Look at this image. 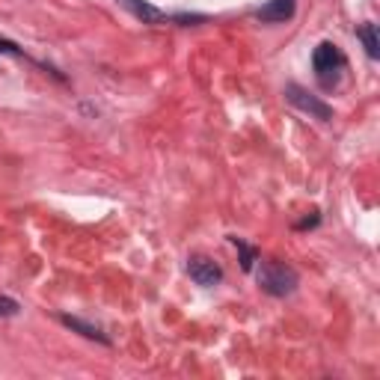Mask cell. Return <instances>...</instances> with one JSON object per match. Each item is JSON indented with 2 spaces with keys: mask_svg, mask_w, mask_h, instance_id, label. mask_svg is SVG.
I'll return each mask as SVG.
<instances>
[{
  "mask_svg": "<svg viewBox=\"0 0 380 380\" xmlns=\"http://www.w3.org/2000/svg\"><path fill=\"white\" fill-rule=\"evenodd\" d=\"M300 283V276L294 268H288L285 262H262V268H259V285L262 291H268L271 297H288L291 291L297 288Z\"/></svg>",
  "mask_w": 380,
  "mask_h": 380,
  "instance_id": "6da1fadb",
  "label": "cell"
},
{
  "mask_svg": "<svg viewBox=\"0 0 380 380\" xmlns=\"http://www.w3.org/2000/svg\"><path fill=\"white\" fill-rule=\"evenodd\" d=\"M312 66H315V74H318L321 86H324V90H330V86H336L339 69L345 66V54L339 50V45L321 42L318 48H315V54H312Z\"/></svg>",
  "mask_w": 380,
  "mask_h": 380,
  "instance_id": "7a4b0ae2",
  "label": "cell"
},
{
  "mask_svg": "<svg viewBox=\"0 0 380 380\" xmlns=\"http://www.w3.org/2000/svg\"><path fill=\"white\" fill-rule=\"evenodd\" d=\"M285 98H288V104H294L297 110L309 113V116L321 119V122H330V119H333V107L327 104L324 98L312 95L309 90H303V86H297V83H288V86H285Z\"/></svg>",
  "mask_w": 380,
  "mask_h": 380,
  "instance_id": "3957f363",
  "label": "cell"
},
{
  "mask_svg": "<svg viewBox=\"0 0 380 380\" xmlns=\"http://www.w3.org/2000/svg\"><path fill=\"white\" fill-rule=\"evenodd\" d=\"M187 273H190V280H194L196 285H205V288L217 285L223 280V268L208 256H194L190 259L187 262Z\"/></svg>",
  "mask_w": 380,
  "mask_h": 380,
  "instance_id": "277c9868",
  "label": "cell"
},
{
  "mask_svg": "<svg viewBox=\"0 0 380 380\" xmlns=\"http://www.w3.org/2000/svg\"><path fill=\"white\" fill-rule=\"evenodd\" d=\"M294 12H297V0H271V4H264L256 12V18L264 24H285L294 18Z\"/></svg>",
  "mask_w": 380,
  "mask_h": 380,
  "instance_id": "5b68a950",
  "label": "cell"
},
{
  "mask_svg": "<svg viewBox=\"0 0 380 380\" xmlns=\"http://www.w3.org/2000/svg\"><path fill=\"white\" fill-rule=\"evenodd\" d=\"M122 4L128 6L143 24H151V27H155V24H163V21H167V12H161L158 6L146 4V0H122Z\"/></svg>",
  "mask_w": 380,
  "mask_h": 380,
  "instance_id": "8992f818",
  "label": "cell"
},
{
  "mask_svg": "<svg viewBox=\"0 0 380 380\" xmlns=\"http://www.w3.org/2000/svg\"><path fill=\"white\" fill-rule=\"evenodd\" d=\"M60 324H66L69 330L81 333L83 339H95V341H101V345H110V339L101 333L95 324H86V321H81V318H72V315H60Z\"/></svg>",
  "mask_w": 380,
  "mask_h": 380,
  "instance_id": "52a82bcc",
  "label": "cell"
},
{
  "mask_svg": "<svg viewBox=\"0 0 380 380\" xmlns=\"http://www.w3.org/2000/svg\"><path fill=\"white\" fill-rule=\"evenodd\" d=\"M357 39L362 42L365 54H369L372 60H377V57H380V39H377V24H372V21L360 24V27H357Z\"/></svg>",
  "mask_w": 380,
  "mask_h": 380,
  "instance_id": "ba28073f",
  "label": "cell"
},
{
  "mask_svg": "<svg viewBox=\"0 0 380 380\" xmlns=\"http://www.w3.org/2000/svg\"><path fill=\"white\" fill-rule=\"evenodd\" d=\"M232 244L240 250V268H244V271L250 273V271H252V264L259 262V252L252 250L250 244H244V240H240V238H235V235H232Z\"/></svg>",
  "mask_w": 380,
  "mask_h": 380,
  "instance_id": "9c48e42d",
  "label": "cell"
},
{
  "mask_svg": "<svg viewBox=\"0 0 380 380\" xmlns=\"http://www.w3.org/2000/svg\"><path fill=\"white\" fill-rule=\"evenodd\" d=\"M18 300H12V297H6V294H0V318H15L18 315Z\"/></svg>",
  "mask_w": 380,
  "mask_h": 380,
  "instance_id": "30bf717a",
  "label": "cell"
},
{
  "mask_svg": "<svg viewBox=\"0 0 380 380\" xmlns=\"http://www.w3.org/2000/svg\"><path fill=\"white\" fill-rule=\"evenodd\" d=\"M0 54H9V57H24V50H21L15 42H9V39H0Z\"/></svg>",
  "mask_w": 380,
  "mask_h": 380,
  "instance_id": "8fae6325",
  "label": "cell"
},
{
  "mask_svg": "<svg viewBox=\"0 0 380 380\" xmlns=\"http://www.w3.org/2000/svg\"><path fill=\"white\" fill-rule=\"evenodd\" d=\"M175 21L184 24V27H190V24H202V21H208V18L205 15H196V12H190V15H187V12H182V15H175Z\"/></svg>",
  "mask_w": 380,
  "mask_h": 380,
  "instance_id": "7c38bea8",
  "label": "cell"
}]
</instances>
